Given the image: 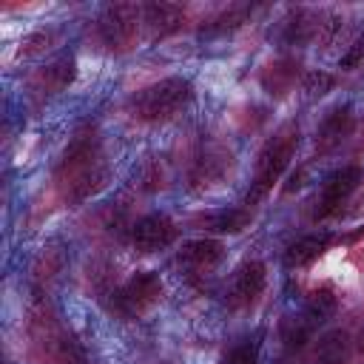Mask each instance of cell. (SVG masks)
I'll use <instances>...</instances> for the list:
<instances>
[{
  "label": "cell",
  "instance_id": "6da1fadb",
  "mask_svg": "<svg viewBox=\"0 0 364 364\" xmlns=\"http://www.w3.org/2000/svg\"><path fill=\"white\" fill-rule=\"evenodd\" d=\"M108 179H111V165L105 159L100 131L85 125L71 136L54 168V182L60 188V196L68 205H82L91 196H97L108 185Z\"/></svg>",
  "mask_w": 364,
  "mask_h": 364
},
{
  "label": "cell",
  "instance_id": "7a4b0ae2",
  "mask_svg": "<svg viewBox=\"0 0 364 364\" xmlns=\"http://www.w3.org/2000/svg\"><path fill=\"white\" fill-rule=\"evenodd\" d=\"M299 136H301L299 122L290 119V122L279 125L276 134L262 145V151L256 156V165H253L250 188L245 193V205L247 208L256 205V202H262L270 193V188L282 179V173L287 171V165H290V159H293V154L299 148Z\"/></svg>",
  "mask_w": 364,
  "mask_h": 364
},
{
  "label": "cell",
  "instance_id": "3957f363",
  "mask_svg": "<svg viewBox=\"0 0 364 364\" xmlns=\"http://www.w3.org/2000/svg\"><path fill=\"white\" fill-rule=\"evenodd\" d=\"M193 100V85L185 77H165L159 82H151L131 94L128 100V114L139 122H165L173 119L188 108Z\"/></svg>",
  "mask_w": 364,
  "mask_h": 364
},
{
  "label": "cell",
  "instance_id": "277c9868",
  "mask_svg": "<svg viewBox=\"0 0 364 364\" xmlns=\"http://www.w3.org/2000/svg\"><path fill=\"white\" fill-rule=\"evenodd\" d=\"M142 6L134 3H114L105 6L97 17V37L108 51H128L139 37Z\"/></svg>",
  "mask_w": 364,
  "mask_h": 364
},
{
  "label": "cell",
  "instance_id": "5b68a950",
  "mask_svg": "<svg viewBox=\"0 0 364 364\" xmlns=\"http://www.w3.org/2000/svg\"><path fill=\"white\" fill-rule=\"evenodd\" d=\"M162 279L154 270H136L125 284L111 290V310L122 318H139L162 299Z\"/></svg>",
  "mask_w": 364,
  "mask_h": 364
},
{
  "label": "cell",
  "instance_id": "8992f818",
  "mask_svg": "<svg viewBox=\"0 0 364 364\" xmlns=\"http://www.w3.org/2000/svg\"><path fill=\"white\" fill-rule=\"evenodd\" d=\"M361 176L364 173H361L358 165H344V168H336L333 173H327L324 182L318 185L316 199H313V210H310L313 222H321V219L333 216L341 208V202L358 188Z\"/></svg>",
  "mask_w": 364,
  "mask_h": 364
},
{
  "label": "cell",
  "instance_id": "52a82bcc",
  "mask_svg": "<svg viewBox=\"0 0 364 364\" xmlns=\"http://www.w3.org/2000/svg\"><path fill=\"white\" fill-rule=\"evenodd\" d=\"M264 284H267V267H264V262H259V259L242 262L228 276L225 290H222L228 310H245V307H250L262 296Z\"/></svg>",
  "mask_w": 364,
  "mask_h": 364
},
{
  "label": "cell",
  "instance_id": "ba28073f",
  "mask_svg": "<svg viewBox=\"0 0 364 364\" xmlns=\"http://www.w3.org/2000/svg\"><path fill=\"white\" fill-rule=\"evenodd\" d=\"M225 259V245L219 239H188L176 253V264L185 270L188 279L208 276Z\"/></svg>",
  "mask_w": 364,
  "mask_h": 364
},
{
  "label": "cell",
  "instance_id": "9c48e42d",
  "mask_svg": "<svg viewBox=\"0 0 364 364\" xmlns=\"http://www.w3.org/2000/svg\"><path fill=\"white\" fill-rule=\"evenodd\" d=\"M179 236V228L171 216L165 213H148L131 228V242L139 253H156L168 245H173Z\"/></svg>",
  "mask_w": 364,
  "mask_h": 364
},
{
  "label": "cell",
  "instance_id": "30bf717a",
  "mask_svg": "<svg viewBox=\"0 0 364 364\" xmlns=\"http://www.w3.org/2000/svg\"><path fill=\"white\" fill-rule=\"evenodd\" d=\"M353 128H355L353 105H350V102L333 105V108L321 117V122H318V128H316V154H330V151H336V148L353 134Z\"/></svg>",
  "mask_w": 364,
  "mask_h": 364
},
{
  "label": "cell",
  "instance_id": "8fae6325",
  "mask_svg": "<svg viewBox=\"0 0 364 364\" xmlns=\"http://www.w3.org/2000/svg\"><path fill=\"white\" fill-rule=\"evenodd\" d=\"M77 77V60L71 54H63L51 63H46L43 68H37L28 80V88L34 97H54L60 91H65Z\"/></svg>",
  "mask_w": 364,
  "mask_h": 364
},
{
  "label": "cell",
  "instance_id": "7c38bea8",
  "mask_svg": "<svg viewBox=\"0 0 364 364\" xmlns=\"http://www.w3.org/2000/svg\"><path fill=\"white\" fill-rule=\"evenodd\" d=\"M228 171H230V154L219 145H208L193 156L191 171H188V182H191V188L205 191L210 185H219Z\"/></svg>",
  "mask_w": 364,
  "mask_h": 364
},
{
  "label": "cell",
  "instance_id": "4fadbf2b",
  "mask_svg": "<svg viewBox=\"0 0 364 364\" xmlns=\"http://www.w3.org/2000/svg\"><path fill=\"white\" fill-rule=\"evenodd\" d=\"M304 74H301V63L296 60V57H290V54H282V57H276V60H270L264 68H262V74H259V85L270 94V97H287L293 88H296V82L301 80Z\"/></svg>",
  "mask_w": 364,
  "mask_h": 364
},
{
  "label": "cell",
  "instance_id": "5bb4252c",
  "mask_svg": "<svg viewBox=\"0 0 364 364\" xmlns=\"http://www.w3.org/2000/svg\"><path fill=\"white\" fill-rule=\"evenodd\" d=\"M142 23L148 26L151 37H168L182 28L185 23V6L176 3H145L142 6Z\"/></svg>",
  "mask_w": 364,
  "mask_h": 364
},
{
  "label": "cell",
  "instance_id": "9a60e30c",
  "mask_svg": "<svg viewBox=\"0 0 364 364\" xmlns=\"http://www.w3.org/2000/svg\"><path fill=\"white\" fill-rule=\"evenodd\" d=\"M318 324H321V318H318L316 313H310L307 307H304L301 313L284 316V318H282V324H279V338H282L284 350H290V353L301 350V347L310 341V336L316 333V327H318Z\"/></svg>",
  "mask_w": 364,
  "mask_h": 364
},
{
  "label": "cell",
  "instance_id": "2e32d148",
  "mask_svg": "<svg viewBox=\"0 0 364 364\" xmlns=\"http://www.w3.org/2000/svg\"><path fill=\"white\" fill-rule=\"evenodd\" d=\"M253 213L250 208H219V210H208V213H196L193 225L213 230V233H239L250 225Z\"/></svg>",
  "mask_w": 364,
  "mask_h": 364
},
{
  "label": "cell",
  "instance_id": "e0dca14e",
  "mask_svg": "<svg viewBox=\"0 0 364 364\" xmlns=\"http://www.w3.org/2000/svg\"><path fill=\"white\" fill-rule=\"evenodd\" d=\"M321 17L324 14H313L307 9H290L287 17L282 20V40L287 46H301V43L313 40L318 34Z\"/></svg>",
  "mask_w": 364,
  "mask_h": 364
},
{
  "label": "cell",
  "instance_id": "ac0fdd59",
  "mask_svg": "<svg viewBox=\"0 0 364 364\" xmlns=\"http://www.w3.org/2000/svg\"><path fill=\"white\" fill-rule=\"evenodd\" d=\"M330 242H333V236L330 233H310V236H301V239H296L287 250H284V267H307V264H313L327 247H330Z\"/></svg>",
  "mask_w": 364,
  "mask_h": 364
},
{
  "label": "cell",
  "instance_id": "d6986e66",
  "mask_svg": "<svg viewBox=\"0 0 364 364\" xmlns=\"http://www.w3.org/2000/svg\"><path fill=\"white\" fill-rule=\"evenodd\" d=\"M350 358V338L344 330H330L324 333L310 355V364H347Z\"/></svg>",
  "mask_w": 364,
  "mask_h": 364
},
{
  "label": "cell",
  "instance_id": "ffe728a7",
  "mask_svg": "<svg viewBox=\"0 0 364 364\" xmlns=\"http://www.w3.org/2000/svg\"><path fill=\"white\" fill-rule=\"evenodd\" d=\"M250 11H253L250 6H230V9L219 11L216 17L205 20L199 31H202V34H225V31H233V28H239V26L247 20Z\"/></svg>",
  "mask_w": 364,
  "mask_h": 364
},
{
  "label": "cell",
  "instance_id": "44dd1931",
  "mask_svg": "<svg viewBox=\"0 0 364 364\" xmlns=\"http://www.w3.org/2000/svg\"><path fill=\"white\" fill-rule=\"evenodd\" d=\"M333 85H336V77L327 74V71H321V68H310V71H304V77H301V88H304V94H307L310 100H318V97L330 94Z\"/></svg>",
  "mask_w": 364,
  "mask_h": 364
},
{
  "label": "cell",
  "instance_id": "7402d4cb",
  "mask_svg": "<svg viewBox=\"0 0 364 364\" xmlns=\"http://www.w3.org/2000/svg\"><path fill=\"white\" fill-rule=\"evenodd\" d=\"M259 361V341L256 338H242L239 344H233L219 364H256Z\"/></svg>",
  "mask_w": 364,
  "mask_h": 364
},
{
  "label": "cell",
  "instance_id": "603a6c76",
  "mask_svg": "<svg viewBox=\"0 0 364 364\" xmlns=\"http://www.w3.org/2000/svg\"><path fill=\"white\" fill-rule=\"evenodd\" d=\"M310 313H316L321 321L336 310V296H333V290L330 287H318V290H313L310 293V299H307V304H304Z\"/></svg>",
  "mask_w": 364,
  "mask_h": 364
},
{
  "label": "cell",
  "instance_id": "cb8c5ba5",
  "mask_svg": "<svg viewBox=\"0 0 364 364\" xmlns=\"http://www.w3.org/2000/svg\"><path fill=\"white\" fill-rule=\"evenodd\" d=\"M364 60V28L358 31V37L350 43V48L341 54V60H338V68L341 71H353L358 63Z\"/></svg>",
  "mask_w": 364,
  "mask_h": 364
},
{
  "label": "cell",
  "instance_id": "d4e9b609",
  "mask_svg": "<svg viewBox=\"0 0 364 364\" xmlns=\"http://www.w3.org/2000/svg\"><path fill=\"white\" fill-rule=\"evenodd\" d=\"M355 347H358V353H364V327L358 330V338H355Z\"/></svg>",
  "mask_w": 364,
  "mask_h": 364
},
{
  "label": "cell",
  "instance_id": "484cf974",
  "mask_svg": "<svg viewBox=\"0 0 364 364\" xmlns=\"http://www.w3.org/2000/svg\"><path fill=\"white\" fill-rule=\"evenodd\" d=\"M358 148L364 151V125H361V142H358Z\"/></svg>",
  "mask_w": 364,
  "mask_h": 364
}]
</instances>
